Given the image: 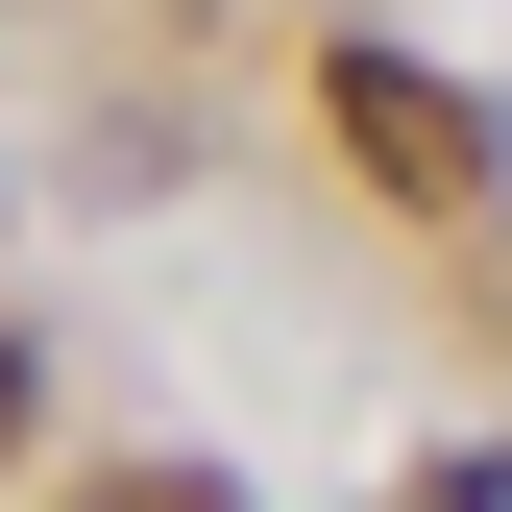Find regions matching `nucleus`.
I'll list each match as a JSON object with an SVG mask.
<instances>
[{
    "label": "nucleus",
    "instance_id": "obj_1",
    "mask_svg": "<svg viewBox=\"0 0 512 512\" xmlns=\"http://www.w3.org/2000/svg\"><path fill=\"white\" fill-rule=\"evenodd\" d=\"M317 122H342V171H366V196H415V220L488 196V98L415 74V49H317Z\"/></svg>",
    "mask_w": 512,
    "mask_h": 512
},
{
    "label": "nucleus",
    "instance_id": "obj_2",
    "mask_svg": "<svg viewBox=\"0 0 512 512\" xmlns=\"http://www.w3.org/2000/svg\"><path fill=\"white\" fill-rule=\"evenodd\" d=\"M98 512H244V488H220V464H122Z\"/></svg>",
    "mask_w": 512,
    "mask_h": 512
}]
</instances>
